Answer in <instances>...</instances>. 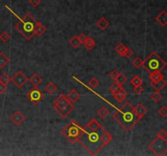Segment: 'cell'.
<instances>
[{"instance_id":"35","label":"cell","mask_w":167,"mask_h":156,"mask_svg":"<svg viewBox=\"0 0 167 156\" xmlns=\"http://www.w3.org/2000/svg\"><path fill=\"white\" fill-rule=\"evenodd\" d=\"M159 115H160L162 118H166L167 117V107L165 106H161L160 109H159Z\"/></svg>"},{"instance_id":"34","label":"cell","mask_w":167,"mask_h":156,"mask_svg":"<svg viewBox=\"0 0 167 156\" xmlns=\"http://www.w3.org/2000/svg\"><path fill=\"white\" fill-rule=\"evenodd\" d=\"M99 84H100V81L96 77L91 78L90 81H89V85H91V87L92 88H96L99 85Z\"/></svg>"},{"instance_id":"13","label":"cell","mask_w":167,"mask_h":156,"mask_svg":"<svg viewBox=\"0 0 167 156\" xmlns=\"http://www.w3.org/2000/svg\"><path fill=\"white\" fill-rule=\"evenodd\" d=\"M156 20L162 26V27H165L167 24V12L165 11H163L161 13L156 17Z\"/></svg>"},{"instance_id":"10","label":"cell","mask_w":167,"mask_h":156,"mask_svg":"<svg viewBox=\"0 0 167 156\" xmlns=\"http://www.w3.org/2000/svg\"><path fill=\"white\" fill-rule=\"evenodd\" d=\"M25 119V118L24 115H22L19 111L14 112L11 116V121L15 125H21L22 122H24Z\"/></svg>"},{"instance_id":"24","label":"cell","mask_w":167,"mask_h":156,"mask_svg":"<svg viewBox=\"0 0 167 156\" xmlns=\"http://www.w3.org/2000/svg\"><path fill=\"white\" fill-rule=\"evenodd\" d=\"M86 125H88L91 129H93V130H98L99 128H100L101 127H102L101 124H100V122H99L97 120H96L95 118L91 119V121H90Z\"/></svg>"},{"instance_id":"37","label":"cell","mask_w":167,"mask_h":156,"mask_svg":"<svg viewBox=\"0 0 167 156\" xmlns=\"http://www.w3.org/2000/svg\"><path fill=\"white\" fill-rule=\"evenodd\" d=\"M157 137H160V138H162V139H166L167 133L165 132V130L164 128H161L158 132V136Z\"/></svg>"},{"instance_id":"40","label":"cell","mask_w":167,"mask_h":156,"mask_svg":"<svg viewBox=\"0 0 167 156\" xmlns=\"http://www.w3.org/2000/svg\"><path fill=\"white\" fill-rule=\"evenodd\" d=\"M133 55V50L129 47L126 48V50H125L124 53V56L127 57V58H130Z\"/></svg>"},{"instance_id":"1","label":"cell","mask_w":167,"mask_h":156,"mask_svg":"<svg viewBox=\"0 0 167 156\" xmlns=\"http://www.w3.org/2000/svg\"><path fill=\"white\" fill-rule=\"evenodd\" d=\"M104 130L103 127L98 130H93L88 125L84 126L82 128L78 142H79L91 155H96L104 147L101 142V136Z\"/></svg>"},{"instance_id":"42","label":"cell","mask_w":167,"mask_h":156,"mask_svg":"<svg viewBox=\"0 0 167 156\" xmlns=\"http://www.w3.org/2000/svg\"><path fill=\"white\" fill-rule=\"evenodd\" d=\"M7 88V85H4V84H2V83L0 82V95H3V94L6 92Z\"/></svg>"},{"instance_id":"19","label":"cell","mask_w":167,"mask_h":156,"mask_svg":"<svg viewBox=\"0 0 167 156\" xmlns=\"http://www.w3.org/2000/svg\"><path fill=\"white\" fill-rule=\"evenodd\" d=\"M96 24H97V26H98L100 29L104 30L109 25V22H108V20L105 17H102V18H100L98 21H97Z\"/></svg>"},{"instance_id":"36","label":"cell","mask_w":167,"mask_h":156,"mask_svg":"<svg viewBox=\"0 0 167 156\" xmlns=\"http://www.w3.org/2000/svg\"><path fill=\"white\" fill-rule=\"evenodd\" d=\"M9 39L10 36L7 32H3V33H1V35H0V40L2 41V43H7Z\"/></svg>"},{"instance_id":"18","label":"cell","mask_w":167,"mask_h":156,"mask_svg":"<svg viewBox=\"0 0 167 156\" xmlns=\"http://www.w3.org/2000/svg\"><path fill=\"white\" fill-rule=\"evenodd\" d=\"M112 140V136L110 134L109 132H107L106 130L104 131L102 136H101V142H102L104 147L108 145Z\"/></svg>"},{"instance_id":"39","label":"cell","mask_w":167,"mask_h":156,"mask_svg":"<svg viewBox=\"0 0 167 156\" xmlns=\"http://www.w3.org/2000/svg\"><path fill=\"white\" fill-rule=\"evenodd\" d=\"M119 72L117 71H115V70H112V71L110 72L109 75H108V76H109L112 80H115L116 79H117V77L118 76V75H119Z\"/></svg>"},{"instance_id":"14","label":"cell","mask_w":167,"mask_h":156,"mask_svg":"<svg viewBox=\"0 0 167 156\" xmlns=\"http://www.w3.org/2000/svg\"><path fill=\"white\" fill-rule=\"evenodd\" d=\"M47 31V28L43 25L42 23L38 21H36L35 27H34V35H37L40 37Z\"/></svg>"},{"instance_id":"41","label":"cell","mask_w":167,"mask_h":156,"mask_svg":"<svg viewBox=\"0 0 167 156\" xmlns=\"http://www.w3.org/2000/svg\"><path fill=\"white\" fill-rule=\"evenodd\" d=\"M29 2L33 7H37L40 4L41 0H29Z\"/></svg>"},{"instance_id":"23","label":"cell","mask_w":167,"mask_h":156,"mask_svg":"<svg viewBox=\"0 0 167 156\" xmlns=\"http://www.w3.org/2000/svg\"><path fill=\"white\" fill-rule=\"evenodd\" d=\"M85 47L87 49V50H92L95 46H96V43H95V40H94L92 38H86V39L85 40V42L83 43Z\"/></svg>"},{"instance_id":"27","label":"cell","mask_w":167,"mask_h":156,"mask_svg":"<svg viewBox=\"0 0 167 156\" xmlns=\"http://www.w3.org/2000/svg\"><path fill=\"white\" fill-rule=\"evenodd\" d=\"M126 48H127V46H125L124 44L119 43V44L116 46L115 50H116V52L119 54L120 56H124V53L125 50H126Z\"/></svg>"},{"instance_id":"7","label":"cell","mask_w":167,"mask_h":156,"mask_svg":"<svg viewBox=\"0 0 167 156\" xmlns=\"http://www.w3.org/2000/svg\"><path fill=\"white\" fill-rule=\"evenodd\" d=\"M148 148L158 156L165 155L167 153V140L157 137L150 144Z\"/></svg>"},{"instance_id":"28","label":"cell","mask_w":167,"mask_h":156,"mask_svg":"<svg viewBox=\"0 0 167 156\" xmlns=\"http://www.w3.org/2000/svg\"><path fill=\"white\" fill-rule=\"evenodd\" d=\"M142 83H143V80L140 78V76H138V75H136V76H134L133 78L131 80V84L133 85L134 87L135 86H139V85H142Z\"/></svg>"},{"instance_id":"15","label":"cell","mask_w":167,"mask_h":156,"mask_svg":"<svg viewBox=\"0 0 167 156\" xmlns=\"http://www.w3.org/2000/svg\"><path fill=\"white\" fill-rule=\"evenodd\" d=\"M66 97L67 98L73 103V102H77V101L80 98V94H79L76 90L73 89V90H71V91L67 95Z\"/></svg>"},{"instance_id":"33","label":"cell","mask_w":167,"mask_h":156,"mask_svg":"<svg viewBox=\"0 0 167 156\" xmlns=\"http://www.w3.org/2000/svg\"><path fill=\"white\" fill-rule=\"evenodd\" d=\"M127 76H125L124 74L120 73L119 75H118V76L117 77V79H116L115 80H116V82L118 83L119 85H122L125 82H126V81H127Z\"/></svg>"},{"instance_id":"43","label":"cell","mask_w":167,"mask_h":156,"mask_svg":"<svg viewBox=\"0 0 167 156\" xmlns=\"http://www.w3.org/2000/svg\"><path fill=\"white\" fill-rule=\"evenodd\" d=\"M78 39L80 40L81 43H83L84 42H85V40L86 39V38H87V37H86V36L85 35L84 33H81L80 35L78 36Z\"/></svg>"},{"instance_id":"5","label":"cell","mask_w":167,"mask_h":156,"mask_svg":"<svg viewBox=\"0 0 167 156\" xmlns=\"http://www.w3.org/2000/svg\"><path fill=\"white\" fill-rule=\"evenodd\" d=\"M53 108L62 118H65L74 111V106L73 103L67 98L66 95H60L54 101Z\"/></svg>"},{"instance_id":"17","label":"cell","mask_w":167,"mask_h":156,"mask_svg":"<svg viewBox=\"0 0 167 156\" xmlns=\"http://www.w3.org/2000/svg\"><path fill=\"white\" fill-rule=\"evenodd\" d=\"M150 84L156 91L160 92L161 90H162L163 88L165 87V85H166V81H165V79H162V80H159V81H158V82H151Z\"/></svg>"},{"instance_id":"22","label":"cell","mask_w":167,"mask_h":156,"mask_svg":"<svg viewBox=\"0 0 167 156\" xmlns=\"http://www.w3.org/2000/svg\"><path fill=\"white\" fill-rule=\"evenodd\" d=\"M9 63V58L4 54L1 52L0 53V69H4Z\"/></svg>"},{"instance_id":"30","label":"cell","mask_w":167,"mask_h":156,"mask_svg":"<svg viewBox=\"0 0 167 156\" xmlns=\"http://www.w3.org/2000/svg\"><path fill=\"white\" fill-rule=\"evenodd\" d=\"M11 81V77L8 76L7 73H2L1 76H0V82L4 84V85H7Z\"/></svg>"},{"instance_id":"32","label":"cell","mask_w":167,"mask_h":156,"mask_svg":"<svg viewBox=\"0 0 167 156\" xmlns=\"http://www.w3.org/2000/svg\"><path fill=\"white\" fill-rule=\"evenodd\" d=\"M150 98L153 102H158L161 99V98H162V96H161V95L160 93L157 91V92L153 93V95H151Z\"/></svg>"},{"instance_id":"26","label":"cell","mask_w":167,"mask_h":156,"mask_svg":"<svg viewBox=\"0 0 167 156\" xmlns=\"http://www.w3.org/2000/svg\"><path fill=\"white\" fill-rule=\"evenodd\" d=\"M122 89V86L121 85H119L118 83H117L116 81H115L113 84H112L111 86H110L109 88V90L110 92H111V94L112 95H114V94H116L117 92H118L119 90H121Z\"/></svg>"},{"instance_id":"4","label":"cell","mask_w":167,"mask_h":156,"mask_svg":"<svg viewBox=\"0 0 167 156\" xmlns=\"http://www.w3.org/2000/svg\"><path fill=\"white\" fill-rule=\"evenodd\" d=\"M166 66V62L159 56V54L157 52H152L143 61L142 67L145 69L146 71H148L149 74L153 73L154 72L161 71Z\"/></svg>"},{"instance_id":"9","label":"cell","mask_w":167,"mask_h":156,"mask_svg":"<svg viewBox=\"0 0 167 156\" xmlns=\"http://www.w3.org/2000/svg\"><path fill=\"white\" fill-rule=\"evenodd\" d=\"M28 80H29V78L27 77L24 72H22L21 71H18L16 72L14 76L11 78V81L14 83V85L19 89L23 87Z\"/></svg>"},{"instance_id":"21","label":"cell","mask_w":167,"mask_h":156,"mask_svg":"<svg viewBox=\"0 0 167 156\" xmlns=\"http://www.w3.org/2000/svg\"><path fill=\"white\" fill-rule=\"evenodd\" d=\"M42 80H43V79H42V77H41L38 74H33V76L29 79L30 83H31L34 87H37V86L42 82Z\"/></svg>"},{"instance_id":"29","label":"cell","mask_w":167,"mask_h":156,"mask_svg":"<svg viewBox=\"0 0 167 156\" xmlns=\"http://www.w3.org/2000/svg\"><path fill=\"white\" fill-rule=\"evenodd\" d=\"M98 115L100 118L104 119V118H106V117H107L108 115H109V111H108V110L106 107L103 106V107H101V108L99 110Z\"/></svg>"},{"instance_id":"25","label":"cell","mask_w":167,"mask_h":156,"mask_svg":"<svg viewBox=\"0 0 167 156\" xmlns=\"http://www.w3.org/2000/svg\"><path fill=\"white\" fill-rule=\"evenodd\" d=\"M69 45H71L74 49L78 48L79 46H80V45L82 44L80 40H79L78 38V36H74V37H73V38L69 41Z\"/></svg>"},{"instance_id":"2","label":"cell","mask_w":167,"mask_h":156,"mask_svg":"<svg viewBox=\"0 0 167 156\" xmlns=\"http://www.w3.org/2000/svg\"><path fill=\"white\" fill-rule=\"evenodd\" d=\"M112 117L114 121L127 132H130L133 129L136 124L140 121V119L135 112L134 106L130 102L125 103L119 110H117L113 114Z\"/></svg>"},{"instance_id":"12","label":"cell","mask_w":167,"mask_h":156,"mask_svg":"<svg viewBox=\"0 0 167 156\" xmlns=\"http://www.w3.org/2000/svg\"><path fill=\"white\" fill-rule=\"evenodd\" d=\"M113 95V97L115 98V99L117 100L119 103H121V102H123V101L127 98V95H128V93L122 88V90H119L118 92H117L116 94H114V95Z\"/></svg>"},{"instance_id":"3","label":"cell","mask_w":167,"mask_h":156,"mask_svg":"<svg viewBox=\"0 0 167 156\" xmlns=\"http://www.w3.org/2000/svg\"><path fill=\"white\" fill-rule=\"evenodd\" d=\"M35 24V20L33 19L31 15L28 13L15 25V28L26 40L29 41L34 36Z\"/></svg>"},{"instance_id":"6","label":"cell","mask_w":167,"mask_h":156,"mask_svg":"<svg viewBox=\"0 0 167 156\" xmlns=\"http://www.w3.org/2000/svg\"><path fill=\"white\" fill-rule=\"evenodd\" d=\"M81 131L82 127L79 125V124L75 121H72L61 130V133L71 144L74 145L78 141Z\"/></svg>"},{"instance_id":"20","label":"cell","mask_w":167,"mask_h":156,"mask_svg":"<svg viewBox=\"0 0 167 156\" xmlns=\"http://www.w3.org/2000/svg\"><path fill=\"white\" fill-rule=\"evenodd\" d=\"M45 90L49 94V95H54L56 90H57V85H55V83L53 82H49L47 85H46Z\"/></svg>"},{"instance_id":"31","label":"cell","mask_w":167,"mask_h":156,"mask_svg":"<svg viewBox=\"0 0 167 156\" xmlns=\"http://www.w3.org/2000/svg\"><path fill=\"white\" fill-rule=\"evenodd\" d=\"M132 64H133V66L135 67V69H139V68L142 67L143 60L141 59L140 57H136L135 59L133 60V62H132Z\"/></svg>"},{"instance_id":"38","label":"cell","mask_w":167,"mask_h":156,"mask_svg":"<svg viewBox=\"0 0 167 156\" xmlns=\"http://www.w3.org/2000/svg\"><path fill=\"white\" fill-rule=\"evenodd\" d=\"M143 88L141 86V85H139V86H135L133 89V91L135 94L136 95H141L142 93L143 92Z\"/></svg>"},{"instance_id":"16","label":"cell","mask_w":167,"mask_h":156,"mask_svg":"<svg viewBox=\"0 0 167 156\" xmlns=\"http://www.w3.org/2000/svg\"><path fill=\"white\" fill-rule=\"evenodd\" d=\"M149 79L151 80V82H158L159 80L164 79V76L161 73V72L157 71L149 74Z\"/></svg>"},{"instance_id":"8","label":"cell","mask_w":167,"mask_h":156,"mask_svg":"<svg viewBox=\"0 0 167 156\" xmlns=\"http://www.w3.org/2000/svg\"><path fill=\"white\" fill-rule=\"evenodd\" d=\"M44 95L38 87H34L33 90H29L27 94V98L34 104H38L43 100Z\"/></svg>"},{"instance_id":"11","label":"cell","mask_w":167,"mask_h":156,"mask_svg":"<svg viewBox=\"0 0 167 156\" xmlns=\"http://www.w3.org/2000/svg\"><path fill=\"white\" fill-rule=\"evenodd\" d=\"M134 108H135V114L139 116V118L140 119V120L147 113V109L144 107L143 104L138 103L135 106H134Z\"/></svg>"}]
</instances>
